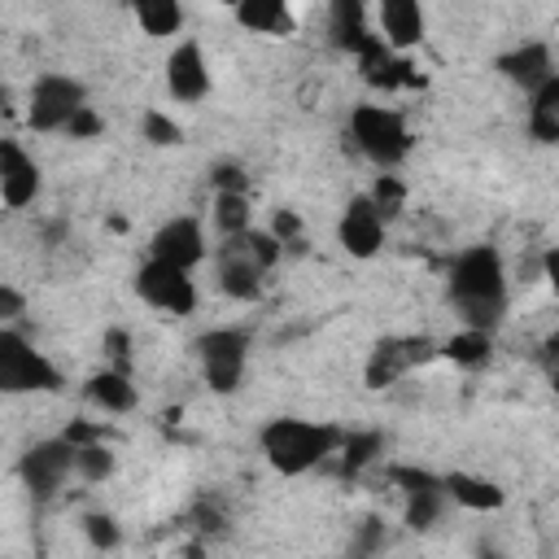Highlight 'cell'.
<instances>
[{
    "instance_id": "cell-1",
    "label": "cell",
    "mask_w": 559,
    "mask_h": 559,
    "mask_svg": "<svg viewBox=\"0 0 559 559\" xmlns=\"http://www.w3.org/2000/svg\"><path fill=\"white\" fill-rule=\"evenodd\" d=\"M450 306L463 328L493 332L507 314V262L493 245H472L450 266Z\"/></svg>"
},
{
    "instance_id": "cell-2",
    "label": "cell",
    "mask_w": 559,
    "mask_h": 559,
    "mask_svg": "<svg viewBox=\"0 0 559 559\" xmlns=\"http://www.w3.org/2000/svg\"><path fill=\"white\" fill-rule=\"evenodd\" d=\"M258 445H262L266 463L280 476H301V472H310V467H319L323 459L336 454L341 428L314 424V419H297V415H280V419L262 424Z\"/></svg>"
},
{
    "instance_id": "cell-3",
    "label": "cell",
    "mask_w": 559,
    "mask_h": 559,
    "mask_svg": "<svg viewBox=\"0 0 559 559\" xmlns=\"http://www.w3.org/2000/svg\"><path fill=\"white\" fill-rule=\"evenodd\" d=\"M349 140L380 170H397L411 157V144H415L406 118L393 105H371V100L349 109Z\"/></svg>"
},
{
    "instance_id": "cell-4",
    "label": "cell",
    "mask_w": 559,
    "mask_h": 559,
    "mask_svg": "<svg viewBox=\"0 0 559 559\" xmlns=\"http://www.w3.org/2000/svg\"><path fill=\"white\" fill-rule=\"evenodd\" d=\"M61 371L57 362L35 349L22 332L0 323V393H57Z\"/></svg>"
},
{
    "instance_id": "cell-5",
    "label": "cell",
    "mask_w": 559,
    "mask_h": 559,
    "mask_svg": "<svg viewBox=\"0 0 559 559\" xmlns=\"http://www.w3.org/2000/svg\"><path fill=\"white\" fill-rule=\"evenodd\" d=\"M197 362L201 376L214 393H236L245 380V362H249V332L240 328H210L197 336Z\"/></svg>"
},
{
    "instance_id": "cell-6",
    "label": "cell",
    "mask_w": 559,
    "mask_h": 559,
    "mask_svg": "<svg viewBox=\"0 0 559 559\" xmlns=\"http://www.w3.org/2000/svg\"><path fill=\"white\" fill-rule=\"evenodd\" d=\"M87 105V87L74 74H39L26 92V127L31 131H66L74 109Z\"/></svg>"
},
{
    "instance_id": "cell-7",
    "label": "cell",
    "mask_w": 559,
    "mask_h": 559,
    "mask_svg": "<svg viewBox=\"0 0 559 559\" xmlns=\"http://www.w3.org/2000/svg\"><path fill=\"white\" fill-rule=\"evenodd\" d=\"M135 297L162 314H192L197 310V284H192V271L175 266V262H162V258H148L140 271H135Z\"/></svg>"
},
{
    "instance_id": "cell-8",
    "label": "cell",
    "mask_w": 559,
    "mask_h": 559,
    "mask_svg": "<svg viewBox=\"0 0 559 559\" xmlns=\"http://www.w3.org/2000/svg\"><path fill=\"white\" fill-rule=\"evenodd\" d=\"M74 472V441L70 437H48V441H35L22 459H17V476L26 485L31 498H52L66 476Z\"/></svg>"
},
{
    "instance_id": "cell-9",
    "label": "cell",
    "mask_w": 559,
    "mask_h": 559,
    "mask_svg": "<svg viewBox=\"0 0 559 559\" xmlns=\"http://www.w3.org/2000/svg\"><path fill=\"white\" fill-rule=\"evenodd\" d=\"M162 79H166L170 100H179V105L205 100V96H210V83H214V79H210V61H205V52H201L197 39H179V44L166 52Z\"/></svg>"
},
{
    "instance_id": "cell-10",
    "label": "cell",
    "mask_w": 559,
    "mask_h": 559,
    "mask_svg": "<svg viewBox=\"0 0 559 559\" xmlns=\"http://www.w3.org/2000/svg\"><path fill=\"white\" fill-rule=\"evenodd\" d=\"M384 227H389V223L380 218V210L371 205V197L358 192V197L345 201V210H341V218H336V245H341L349 258H376L380 245H384Z\"/></svg>"
},
{
    "instance_id": "cell-11",
    "label": "cell",
    "mask_w": 559,
    "mask_h": 559,
    "mask_svg": "<svg viewBox=\"0 0 559 559\" xmlns=\"http://www.w3.org/2000/svg\"><path fill=\"white\" fill-rule=\"evenodd\" d=\"M424 358H432V341L428 336H389V341H376V349L367 354L362 380H367V389H384V384L402 380Z\"/></svg>"
},
{
    "instance_id": "cell-12",
    "label": "cell",
    "mask_w": 559,
    "mask_h": 559,
    "mask_svg": "<svg viewBox=\"0 0 559 559\" xmlns=\"http://www.w3.org/2000/svg\"><path fill=\"white\" fill-rule=\"evenodd\" d=\"M148 258L175 262V266H183V271H192L197 262H205V227H201V218H192V214L166 218V223L153 231V240H148Z\"/></svg>"
},
{
    "instance_id": "cell-13",
    "label": "cell",
    "mask_w": 559,
    "mask_h": 559,
    "mask_svg": "<svg viewBox=\"0 0 559 559\" xmlns=\"http://www.w3.org/2000/svg\"><path fill=\"white\" fill-rule=\"evenodd\" d=\"M44 188L39 162L17 144V140H0V201L9 210H26Z\"/></svg>"
},
{
    "instance_id": "cell-14",
    "label": "cell",
    "mask_w": 559,
    "mask_h": 559,
    "mask_svg": "<svg viewBox=\"0 0 559 559\" xmlns=\"http://www.w3.org/2000/svg\"><path fill=\"white\" fill-rule=\"evenodd\" d=\"M376 22H380V39L397 52H411L424 44V4L419 0H376Z\"/></svg>"
},
{
    "instance_id": "cell-15",
    "label": "cell",
    "mask_w": 559,
    "mask_h": 559,
    "mask_svg": "<svg viewBox=\"0 0 559 559\" xmlns=\"http://www.w3.org/2000/svg\"><path fill=\"white\" fill-rule=\"evenodd\" d=\"M498 74H502L507 83H515V87L528 96L533 87H542V83L555 74V57H550V44H542V39H528V44H520V48L502 52V57H498Z\"/></svg>"
},
{
    "instance_id": "cell-16",
    "label": "cell",
    "mask_w": 559,
    "mask_h": 559,
    "mask_svg": "<svg viewBox=\"0 0 559 559\" xmlns=\"http://www.w3.org/2000/svg\"><path fill=\"white\" fill-rule=\"evenodd\" d=\"M354 57H358L362 79H367L371 87H415V83H419V79L411 74V66L402 61V52H397V48H389L380 35H371Z\"/></svg>"
},
{
    "instance_id": "cell-17",
    "label": "cell",
    "mask_w": 559,
    "mask_h": 559,
    "mask_svg": "<svg viewBox=\"0 0 559 559\" xmlns=\"http://www.w3.org/2000/svg\"><path fill=\"white\" fill-rule=\"evenodd\" d=\"M83 397H87L96 411H105V415H127V411H135V402H140V389L131 384L127 367H105V371L87 376V384H83Z\"/></svg>"
},
{
    "instance_id": "cell-18",
    "label": "cell",
    "mask_w": 559,
    "mask_h": 559,
    "mask_svg": "<svg viewBox=\"0 0 559 559\" xmlns=\"http://www.w3.org/2000/svg\"><path fill=\"white\" fill-rule=\"evenodd\" d=\"M236 22L253 35H275V39H288L297 31V17H293V4L288 0H236L231 4Z\"/></svg>"
},
{
    "instance_id": "cell-19",
    "label": "cell",
    "mask_w": 559,
    "mask_h": 559,
    "mask_svg": "<svg viewBox=\"0 0 559 559\" xmlns=\"http://www.w3.org/2000/svg\"><path fill=\"white\" fill-rule=\"evenodd\" d=\"M262 275L266 271L258 262H249L240 249H231V245L218 249V288L231 301H258L262 297Z\"/></svg>"
},
{
    "instance_id": "cell-20",
    "label": "cell",
    "mask_w": 559,
    "mask_h": 559,
    "mask_svg": "<svg viewBox=\"0 0 559 559\" xmlns=\"http://www.w3.org/2000/svg\"><path fill=\"white\" fill-rule=\"evenodd\" d=\"M328 35L341 52H358L371 31H367V0H332L328 9Z\"/></svg>"
},
{
    "instance_id": "cell-21",
    "label": "cell",
    "mask_w": 559,
    "mask_h": 559,
    "mask_svg": "<svg viewBox=\"0 0 559 559\" xmlns=\"http://www.w3.org/2000/svg\"><path fill=\"white\" fill-rule=\"evenodd\" d=\"M441 489H445V498H454V502L467 507V511H498V507L507 502V493H502L493 480L472 476V472H445V476H441Z\"/></svg>"
},
{
    "instance_id": "cell-22",
    "label": "cell",
    "mask_w": 559,
    "mask_h": 559,
    "mask_svg": "<svg viewBox=\"0 0 559 559\" xmlns=\"http://www.w3.org/2000/svg\"><path fill=\"white\" fill-rule=\"evenodd\" d=\"M528 131L542 144L559 140V74H550L542 87L528 92Z\"/></svg>"
},
{
    "instance_id": "cell-23",
    "label": "cell",
    "mask_w": 559,
    "mask_h": 559,
    "mask_svg": "<svg viewBox=\"0 0 559 559\" xmlns=\"http://www.w3.org/2000/svg\"><path fill=\"white\" fill-rule=\"evenodd\" d=\"M131 17L140 22L144 35L170 39L183 31V0H131Z\"/></svg>"
},
{
    "instance_id": "cell-24",
    "label": "cell",
    "mask_w": 559,
    "mask_h": 559,
    "mask_svg": "<svg viewBox=\"0 0 559 559\" xmlns=\"http://www.w3.org/2000/svg\"><path fill=\"white\" fill-rule=\"evenodd\" d=\"M441 354L450 362H459V367H485L489 354H493V332H485V328H459L454 336H445Z\"/></svg>"
},
{
    "instance_id": "cell-25",
    "label": "cell",
    "mask_w": 559,
    "mask_h": 559,
    "mask_svg": "<svg viewBox=\"0 0 559 559\" xmlns=\"http://www.w3.org/2000/svg\"><path fill=\"white\" fill-rule=\"evenodd\" d=\"M214 223H218L223 236H236V231L253 227L249 192L245 188H218V197H214Z\"/></svg>"
},
{
    "instance_id": "cell-26",
    "label": "cell",
    "mask_w": 559,
    "mask_h": 559,
    "mask_svg": "<svg viewBox=\"0 0 559 559\" xmlns=\"http://www.w3.org/2000/svg\"><path fill=\"white\" fill-rule=\"evenodd\" d=\"M441 507H445V489L441 485H428V489H411L406 493V528H432L437 524V515H441Z\"/></svg>"
},
{
    "instance_id": "cell-27",
    "label": "cell",
    "mask_w": 559,
    "mask_h": 559,
    "mask_svg": "<svg viewBox=\"0 0 559 559\" xmlns=\"http://www.w3.org/2000/svg\"><path fill=\"white\" fill-rule=\"evenodd\" d=\"M380 432H341V445H336V454H341V472H358V467H367L376 454H380Z\"/></svg>"
},
{
    "instance_id": "cell-28",
    "label": "cell",
    "mask_w": 559,
    "mask_h": 559,
    "mask_svg": "<svg viewBox=\"0 0 559 559\" xmlns=\"http://www.w3.org/2000/svg\"><path fill=\"white\" fill-rule=\"evenodd\" d=\"M74 472H79L83 480H105V476L114 472V450H109L105 441H83V445H74Z\"/></svg>"
},
{
    "instance_id": "cell-29",
    "label": "cell",
    "mask_w": 559,
    "mask_h": 559,
    "mask_svg": "<svg viewBox=\"0 0 559 559\" xmlns=\"http://www.w3.org/2000/svg\"><path fill=\"white\" fill-rule=\"evenodd\" d=\"M140 140H148L153 148H170V144L183 140V127L162 109H144L140 114Z\"/></svg>"
},
{
    "instance_id": "cell-30",
    "label": "cell",
    "mask_w": 559,
    "mask_h": 559,
    "mask_svg": "<svg viewBox=\"0 0 559 559\" xmlns=\"http://www.w3.org/2000/svg\"><path fill=\"white\" fill-rule=\"evenodd\" d=\"M367 197H371V205L380 210V218L389 223V218H397V214H402V205H406V183H402L397 175H389V170H384V175L371 183V192H367Z\"/></svg>"
},
{
    "instance_id": "cell-31",
    "label": "cell",
    "mask_w": 559,
    "mask_h": 559,
    "mask_svg": "<svg viewBox=\"0 0 559 559\" xmlns=\"http://www.w3.org/2000/svg\"><path fill=\"white\" fill-rule=\"evenodd\" d=\"M83 533H87V542H92L96 550H114V546L122 542V528H118V520H114V515H105V511H92V515H83Z\"/></svg>"
},
{
    "instance_id": "cell-32",
    "label": "cell",
    "mask_w": 559,
    "mask_h": 559,
    "mask_svg": "<svg viewBox=\"0 0 559 559\" xmlns=\"http://www.w3.org/2000/svg\"><path fill=\"white\" fill-rule=\"evenodd\" d=\"M66 131H70V140H92V135H100V131H105V118H100L92 105H79V109H74V118L66 122Z\"/></svg>"
},
{
    "instance_id": "cell-33",
    "label": "cell",
    "mask_w": 559,
    "mask_h": 559,
    "mask_svg": "<svg viewBox=\"0 0 559 559\" xmlns=\"http://www.w3.org/2000/svg\"><path fill=\"white\" fill-rule=\"evenodd\" d=\"M26 310V297L13 288V284H0V323H9V319H17Z\"/></svg>"
},
{
    "instance_id": "cell-34",
    "label": "cell",
    "mask_w": 559,
    "mask_h": 559,
    "mask_svg": "<svg viewBox=\"0 0 559 559\" xmlns=\"http://www.w3.org/2000/svg\"><path fill=\"white\" fill-rule=\"evenodd\" d=\"M297 231H301V223H297V214H288V210H280L275 214V223H271V236L284 245V240H297Z\"/></svg>"
},
{
    "instance_id": "cell-35",
    "label": "cell",
    "mask_w": 559,
    "mask_h": 559,
    "mask_svg": "<svg viewBox=\"0 0 559 559\" xmlns=\"http://www.w3.org/2000/svg\"><path fill=\"white\" fill-rule=\"evenodd\" d=\"M105 349L118 358V367H127V332H109L105 336Z\"/></svg>"
},
{
    "instance_id": "cell-36",
    "label": "cell",
    "mask_w": 559,
    "mask_h": 559,
    "mask_svg": "<svg viewBox=\"0 0 559 559\" xmlns=\"http://www.w3.org/2000/svg\"><path fill=\"white\" fill-rule=\"evenodd\" d=\"M214 183H218V188H245V175H240L236 166H218V175H214Z\"/></svg>"
},
{
    "instance_id": "cell-37",
    "label": "cell",
    "mask_w": 559,
    "mask_h": 559,
    "mask_svg": "<svg viewBox=\"0 0 559 559\" xmlns=\"http://www.w3.org/2000/svg\"><path fill=\"white\" fill-rule=\"evenodd\" d=\"M4 105H9V92H4V87H0V109H4Z\"/></svg>"
},
{
    "instance_id": "cell-38",
    "label": "cell",
    "mask_w": 559,
    "mask_h": 559,
    "mask_svg": "<svg viewBox=\"0 0 559 559\" xmlns=\"http://www.w3.org/2000/svg\"><path fill=\"white\" fill-rule=\"evenodd\" d=\"M210 4H227V9H231V4H236V0H210Z\"/></svg>"
}]
</instances>
